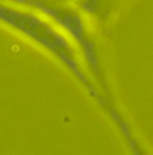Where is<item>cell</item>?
<instances>
[{"instance_id":"cell-1","label":"cell","mask_w":153,"mask_h":155,"mask_svg":"<svg viewBox=\"0 0 153 155\" xmlns=\"http://www.w3.org/2000/svg\"><path fill=\"white\" fill-rule=\"evenodd\" d=\"M78 12H79L80 23H81V27H83L85 34L89 35V36L96 35L97 31H98V22H97V18L91 12H89L86 10L79 8Z\"/></svg>"},{"instance_id":"cell-2","label":"cell","mask_w":153,"mask_h":155,"mask_svg":"<svg viewBox=\"0 0 153 155\" xmlns=\"http://www.w3.org/2000/svg\"><path fill=\"white\" fill-rule=\"evenodd\" d=\"M64 5H65V7H67L68 10H72V11H78L80 8L79 0H66Z\"/></svg>"}]
</instances>
